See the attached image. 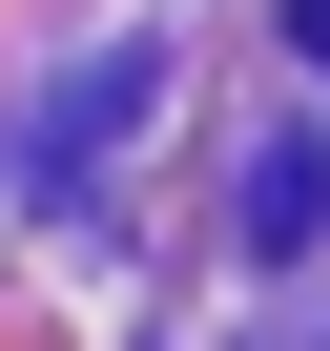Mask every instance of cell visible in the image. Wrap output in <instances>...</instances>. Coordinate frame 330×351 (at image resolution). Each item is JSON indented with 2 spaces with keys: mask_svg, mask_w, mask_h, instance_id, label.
Returning <instances> with one entry per match:
<instances>
[{
  "mask_svg": "<svg viewBox=\"0 0 330 351\" xmlns=\"http://www.w3.org/2000/svg\"><path fill=\"white\" fill-rule=\"evenodd\" d=\"M289 42H309V62H330V0H289Z\"/></svg>",
  "mask_w": 330,
  "mask_h": 351,
  "instance_id": "1",
  "label": "cell"
}]
</instances>
